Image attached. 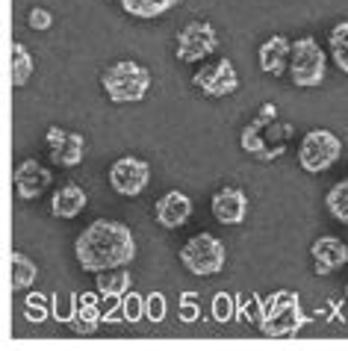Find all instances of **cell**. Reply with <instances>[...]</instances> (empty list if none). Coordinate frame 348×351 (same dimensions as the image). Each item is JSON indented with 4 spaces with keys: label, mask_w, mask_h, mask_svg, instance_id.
<instances>
[{
    "label": "cell",
    "mask_w": 348,
    "mask_h": 351,
    "mask_svg": "<svg viewBox=\"0 0 348 351\" xmlns=\"http://www.w3.org/2000/svg\"><path fill=\"white\" fill-rule=\"evenodd\" d=\"M74 257L80 269L92 271H106V269H121L136 260V239L133 230L121 221L112 219H95L74 242Z\"/></svg>",
    "instance_id": "cell-1"
},
{
    "label": "cell",
    "mask_w": 348,
    "mask_h": 351,
    "mask_svg": "<svg viewBox=\"0 0 348 351\" xmlns=\"http://www.w3.org/2000/svg\"><path fill=\"white\" fill-rule=\"evenodd\" d=\"M289 139H293V124L277 119V104H263L260 112L239 133L243 151L260 162H272L284 157Z\"/></svg>",
    "instance_id": "cell-2"
},
{
    "label": "cell",
    "mask_w": 348,
    "mask_h": 351,
    "mask_svg": "<svg viewBox=\"0 0 348 351\" xmlns=\"http://www.w3.org/2000/svg\"><path fill=\"white\" fill-rule=\"evenodd\" d=\"M101 86L112 104H139L151 89V71L133 60H121L103 71Z\"/></svg>",
    "instance_id": "cell-3"
},
{
    "label": "cell",
    "mask_w": 348,
    "mask_h": 351,
    "mask_svg": "<svg viewBox=\"0 0 348 351\" xmlns=\"http://www.w3.org/2000/svg\"><path fill=\"white\" fill-rule=\"evenodd\" d=\"M307 322L310 319L301 307V295L293 289H277L266 298V319L260 330L266 337H295Z\"/></svg>",
    "instance_id": "cell-4"
},
{
    "label": "cell",
    "mask_w": 348,
    "mask_h": 351,
    "mask_svg": "<svg viewBox=\"0 0 348 351\" xmlns=\"http://www.w3.org/2000/svg\"><path fill=\"white\" fill-rule=\"evenodd\" d=\"M180 263L186 266L189 275L195 278H212L227 266V248L225 242L212 233H195L186 239V245L180 248Z\"/></svg>",
    "instance_id": "cell-5"
},
{
    "label": "cell",
    "mask_w": 348,
    "mask_h": 351,
    "mask_svg": "<svg viewBox=\"0 0 348 351\" xmlns=\"http://www.w3.org/2000/svg\"><path fill=\"white\" fill-rule=\"evenodd\" d=\"M289 74L298 89H313L322 86L327 74V56L322 51V45L313 36H301L293 42V56H289Z\"/></svg>",
    "instance_id": "cell-6"
},
{
    "label": "cell",
    "mask_w": 348,
    "mask_h": 351,
    "mask_svg": "<svg viewBox=\"0 0 348 351\" xmlns=\"http://www.w3.org/2000/svg\"><path fill=\"white\" fill-rule=\"evenodd\" d=\"M343 157V139L325 128H316L304 133L301 145H298V165L307 174H322Z\"/></svg>",
    "instance_id": "cell-7"
},
{
    "label": "cell",
    "mask_w": 348,
    "mask_h": 351,
    "mask_svg": "<svg viewBox=\"0 0 348 351\" xmlns=\"http://www.w3.org/2000/svg\"><path fill=\"white\" fill-rule=\"evenodd\" d=\"M219 47V33L210 21H189L183 30L177 33V47L174 56L177 62H201L210 53H216Z\"/></svg>",
    "instance_id": "cell-8"
},
{
    "label": "cell",
    "mask_w": 348,
    "mask_h": 351,
    "mask_svg": "<svg viewBox=\"0 0 348 351\" xmlns=\"http://www.w3.org/2000/svg\"><path fill=\"white\" fill-rule=\"evenodd\" d=\"M192 86H195L198 92H204L207 97H225L239 89V74H236L234 62L225 56V60L201 65L198 71L192 74Z\"/></svg>",
    "instance_id": "cell-9"
},
{
    "label": "cell",
    "mask_w": 348,
    "mask_h": 351,
    "mask_svg": "<svg viewBox=\"0 0 348 351\" xmlns=\"http://www.w3.org/2000/svg\"><path fill=\"white\" fill-rule=\"evenodd\" d=\"M151 183V165L139 157H119L110 165V186L124 195V198H136Z\"/></svg>",
    "instance_id": "cell-10"
},
{
    "label": "cell",
    "mask_w": 348,
    "mask_h": 351,
    "mask_svg": "<svg viewBox=\"0 0 348 351\" xmlns=\"http://www.w3.org/2000/svg\"><path fill=\"white\" fill-rule=\"evenodd\" d=\"M45 145H47L51 160L56 165H62V169H74V165H80L86 157V139L80 133L60 128V124H51V128H47Z\"/></svg>",
    "instance_id": "cell-11"
},
{
    "label": "cell",
    "mask_w": 348,
    "mask_h": 351,
    "mask_svg": "<svg viewBox=\"0 0 348 351\" xmlns=\"http://www.w3.org/2000/svg\"><path fill=\"white\" fill-rule=\"evenodd\" d=\"M310 257H313V271L319 278L334 275V271L348 266V245L340 237H319L310 245Z\"/></svg>",
    "instance_id": "cell-12"
},
{
    "label": "cell",
    "mask_w": 348,
    "mask_h": 351,
    "mask_svg": "<svg viewBox=\"0 0 348 351\" xmlns=\"http://www.w3.org/2000/svg\"><path fill=\"white\" fill-rule=\"evenodd\" d=\"M192 210H195V207H192L189 195L180 192V189H171V192H166L157 201V207H153V216H157L160 228L177 230V228H183V224L192 219Z\"/></svg>",
    "instance_id": "cell-13"
},
{
    "label": "cell",
    "mask_w": 348,
    "mask_h": 351,
    "mask_svg": "<svg viewBox=\"0 0 348 351\" xmlns=\"http://www.w3.org/2000/svg\"><path fill=\"white\" fill-rule=\"evenodd\" d=\"M210 210L219 224H243L248 219V195L239 186H225L212 195Z\"/></svg>",
    "instance_id": "cell-14"
},
{
    "label": "cell",
    "mask_w": 348,
    "mask_h": 351,
    "mask_svg": "<svg viewBox=\"0 0 348 351\" xmlns=\"http://www.w3.org/2000/svg\"><path fill=\"white\" fill-rule=\"evenodd\" d=\"M51 183H53V174L38 160H24L15 169V192L21 201H36Z\"/></svg>",
    "instance_id": "cell-15"
},
{
    "label": "cell",
    "mask_w": 348,
    "mask_h": 351,
    "mask_svg": "<svg viewBox=\"0 0 348 351\" xmlns=\"http://www.w3.org/2000/svg\"><path fill=\"white\" fill-rule=\"evenodd\" d=\"M289 56H293V42L286 36H272L260 45L257 51V60H260V68L263 74H272V77H280L289 68Z\"/></svg>",
    "instance_id": "cell-16"
},
{
    "label": "cell",
    "mask_w": 348,
    "mask_h": 351,
    "mask_svg": "<svg viewBox=\"0 0 348 351\" xmlns=\"http://www.w3.org/2000/svg\"><path fill=\"white\" fill-rule=\"evenodd\" d=\"M86 189L77 186V183H65L62 189L53 192V201H51V216L53 219H77L80 213L86 210Z\"/></svg>",
    "instance_id": "cell-17"
},
{
    "label": "cell",
    "mask_w": 348,
    "mask_h": 351,
    "mask_svg": "<svg viewBox=\"0 0 348 351\" xmlns=\"http://www.w3.org/2000/svg\"><path fill=\"white\" fill-rule=\"evenodd\" d=\"M101 292H80V307H77V319L71 322L74 334L80 337H92L95 330H98V325L103 322V313H101Z\"/></svg>",
    "instance_id": "cell-18"
},
{
    "label": "cell",
    "mask_w": 348,
    "mask_h": 351,
    "mask_svg": "<svg viewBox=\"0 0 348 351\" xmlns=\"http://www.w3.org/2000/svg\"><path fill=\"white\" fill-rule=\"evenodd\" d=\"M95 289H98L103 298L119 301V298H124L133 289V275L127 271V266L98 271V275H95Z\"/></svg>",
    "instance_id": "cell-19"
},
{
    "label": "cell",
    "mask_w": 348,
    "mask_h": 351,
    "mask_svg": "<svg viewBox=\"0 0 348 351\" xmlns=\"http://www.w3.org/2000/svg\"><path fill=\"white\" fill-rule=\"evenodd\" d=\"M121 9L133 18H160L169 9H174L180 0H119Z\"/></svg>",
    "instance_id": "cell-20"
},
{
    "label": "cell",
    "mask_w": 348,
    "mask_h": 351,
    "mask_svg": "<svg viewBox=\"0 0 348 351\" xmlns=\"http://www.w3.org/2000/svg\"><path fill=\"white\" fill-rule=\"evenodd\" d=\"M36 278H38V266L27 254L15 251L12 254V287L15 289H27V287L36 284Z\"/></svg>",
    "instance_id": "cell-21"
},
{
    "label": "cell",
    "mask_w": 348,
    "mask_h": 351,
    "mask_svg": "<svg viewBox=\"0 0 348 351\" xmlns=\"http://www.w3.org/2000/svg\"><path fill=\"white\" fill-rule=\"evenodd\" d=\"M77 307H80V292H56L51 295V310H53V319L62 322V325H71L77 319Z\"/></svg>",
    "instance_id": "cell-22"
},
{
    "label": "cell",
    "mask_w": 348,
    "mask_h": 351,
    "mask_svg": "<svg viewBox=\"0 0 348 351\" xmlns=\"http://www.w3.org/2000/svg\"><path fill=\"white\" fill-rule=\"evenodd\" d=\"M21 313L27 322H33V325H42L47 322V316H53L51 310V295H42V292H30V295L24 298L21 304Z\"/></svg>",
    "instance_id": "cell-23"
},
{
    "label": "cell",
    "mask_w": 348,
    "mask_h": 351,
    "mask_svg": "<svg viewBox=\"0 0 348 351\" xmlns=\"http://www.w3.org/2000/svg\"><path fill=\"white\" fill-rule=\"evenodd\" d=\"M33 53L27 51L24 45H15L12 47V83H15V89H21V86L30 83V77H33Z\"/></svg>",
    "instance_id": "cell-24"
},
{
    "label": "cell",
    "mask_w": 348,
    "mask_h": 351,
    "mask_svg": "<svg viewBox=\"0 0 348 351\" xmlns=\"http://www.w3.org/2000/svg\"><path fill=\"white\" fill-rule=\"evenodd\" d=\"M325 204H327V213H331L336 221L348 224V180L334 183L325 195Z\"/></svg>",
    "instance_id": "cell-25"
},
{
    "label": "cell",
    "mask_w": 348,
    "mask_h": 351,
    "mask_svg": "<svg viewBox=\"0 0 348 351\" xmlns=\"http://www.w3.org/2000/svg\"><path fill=\"white\" fill-rule=\"evenodd\" d=\"M236 319H243V322H248V325L260 328V325H263V319H266V298L257 295V292H251V295L239 298V313H236Z\"/></svg>",
    "instance_id": "cell-26"
},
{
    "label": "cell",
    "mask_w": 348,
    "mask_h": 351,
    "mask_svg": "<svg viewBox=\"0 0 348 351\" xmlns=\"http://www.w3.org/2000/svg\"><path fill=\"white\" fill-rule=\"evenodd\" d=\"M327 38H331V60L336 62L340 71L348 74V21L336 24Z\"/></svg>",
    "instance_id": "cell-27"
},
{
    "label": "cell",
    "mask_w": 348,
    "mask_h": 351,
    "mask_svg": "<svg viewBox=\"0 0 348 351\" xmlns=\"http://www.w3.org/2000/svg\"><path fill=\"white\" fill-rule=\"evenodd\" d=\"M210 313L219 325H227V322H234L239 313V298L230 295V292H216V295H212V304H210Z\"/></svg>",
    "instance_id": "cell-28"
},
{
    "label": "cell",
    "mask_w": 348,
    "mask_h": 351,
    "mask_svg": "<svg viewBox=\"0 0 348 351\" xmlns=\"http://www.w3.org/2000/svg\"><path fill=\"white\" fill-rule=\"evenodd\" d=\"M119 304H121L124 322H130V325H136V322L145 319V295H139L136 289H130L124 298H119Z\"/></svg>",
    "instance_id": "cell-29"
},
{
    "label": "cell",
    "mask_w": 348,
    "mask_h": 351,
    "mask_svg": "<svg viewBox=\"0 0 348 351\" xmlns=\"http://www.w3.org/2000/svg\"><path fill=\"white\" fill-rule=\"evenodd\" d=\"M166 316H169V301H166L162 292H151V295H145V319L153 322V325H160Z\"/></svg>",
    "instance_id": "cell-30"
},
{
    "label": "cell",
    "mask_w": 348,
    "mask_h": 351,
    "mask_svg": "<svg viewBox=\"0 0 348 351\" xmlns=\"http://www.w3.org/2000/svg\"><path fill=\"white\" fill-rule=\"evenodd\" d=\"M177 319L183 322V325H195V322L201 319V304H198V292H183V295H180Z\"/></svg>",
    "instance_id": "cell-31"
},
{
    "label": "cell",
    "mask_w": 348,
    "mask_h": 351,
    "mask_svg": "<svg viewBox=\"0 0 348 351\" xmlns=\"http://www.w3.org/2000/svg\"><path fill=\"white\" fill-rule=\"evenodd\" d=\"M27 24H30V30H51L53 15L47 12V9L36 6V9H30V15H27Z\"/></svg>",
    "instance_id": "cell-32"
},
{
    "label": "cell",
    "mask_w": 348,
    "mask_h": 351,
    "mask_svg": "<svg viewBox=\"0 0 348 351\" xmlns=\"http://www.w3.org/2000/svg\"><path fill=\"white\" fill-rule=\"evenodd\" d=\"M345 298H348V287H345Z\"/></svg>",
    "instance_id": "cell-33"
}]
</instances>
